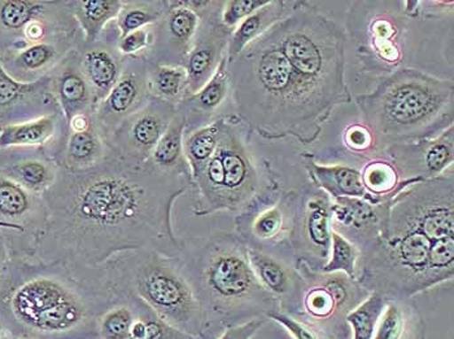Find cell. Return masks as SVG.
I'll return each mask as SVG.
<instances>
[{
	"instance_id": "cell-35",
	"label": "cell",
	"mask_w": 454,
	"mask_h": 339,
	"mask_svg": "<svg viewBox=\"0 0 454 339\" xmlns=\"http://www.w3.org/2000/svg\"><path fill=\"white\" fill-rule=\"evenodd\" d=\"M360 171L366 190V200L374 204L394 200L406 187L416 184L413 181H400L391 162L387 161L382 156L366 161Z\"/></svg>"
},
{
	"instance_id": "cell-17",
	"label": "cell",
	"mask_w": 454,
	"mask_h": 339,
	"mask_svg": "<svg viewBox=\"0 0 454 339\" xmlns=\"http://www.w3.org/2000/svg\"><path fill=\"white\" fill-rule=\"evenodd\" d=\"M151 97L147 60L143 56L126 58L121 77L95 109V125L106 143L123 120L142 109Z\"/></svg>"
},
{
	"instance_id": "cell-30",
	"label": "cell",
	"mask_w": 454,
	"mask_h": 339,
	"mask_svg": "<svg viewBox=\"0 0 454 339\" xmlns=\"http://www.w3.org/2000/svg\"><path fill=\"white\" fill-rule=\"evenodd\" d=\"M427 327L414 298L388 299L372 339H426Z\"/></svg>"
},
{
	"instance_id": "cell-52",
	"label": "cell",
	"mask_w": 454,
	"mask_h": 339,
	"mask_svg": "<svg viewBox=\"0 0 454 339\" xmlns=\"http://www.w3.org/2000/svg\"><path fill=\"white\" fill-rule=\"evenodd\" d=\"M0 339H3V332H2V327H0Z\"/></svg>"
},
{
	"instance_id": "cell-9",
	"label": "cell",
	"mask_w": 454,
	"mask_h": 339,
	"mask_svg": "<svg viewBox=\"0 0 454 339\" xmlns=\"http://www.w3.org/2000/svg\"><path fill=\"white\" fill-rule=\"evenodd\" d=\"M413 21L403 12V0L350 2L343 27L358 72L378 82L408 66L405 61Z\"/></svg>"
},
{
	"instance_id": "cell-40",
	"label": "cell",
	"mask_w": 454,
	"mask_h": 339,
	"mask_svg": "<svg viewBox=\"0 0 454 339\" xmlns=\"http://www.w3.org/2000/svg\"><path fill=\"white\" fill-rule=\"evenodd\" d=\"M388 298L380 293H370L363 304L350 311L346 320L350 327V339H372L375 327Z\"/></svg>"
},
{
	"instance_id": "cell-47",
	"label": "cell",
	"mask_w": 454,
	"mask_h": 339,
	"mask_svg": "<svg viewBox=\"0 0 454 339\" xmlns=\"http://www.w3.org/2000/svg\"><path fill=\"white\" fill-rule=\"evenodd\" d=\"M268 319L269 320H273L282 325L294 339H322L319 337L318 333L313 330L312 327H308L304 322L297 320V319L293 318V316L282 312L280 310L277 311V312L270 313Z\"/></svg>"
},
{
	"instance_id": "cell-51",
	"label": "cell",
	"mask_w": 454,
	"mask_h": 339,
	"mask_svg": "<svg viewBox=\"0 0 454 339\" xmlns=\"http://www.w3.org/2000/svg\"><path fill=\"white\" fill-rule=\"evenodd\" d=\"M18 339H38L35 337H32V335H20Z\"/></svg>"
},
{
	"instance_id": "cell-34",
	"label": "cell",
	"mask_w": 454,
	"mask_h": 339,
	"mask_svg": "<svg viewBox=\"0 0 454 339\" xmlns=\"http://www.w3.org/2000/svg\"><path fill=\"white\" fill-rule=\"evenodd\" d=\"M123 0H72V11L83 36L92 44L102 36L121 11Z\"/></svg>"
},
{
	"instance_id": "cell-32",
	"label": "cell",
	"mask_w": 454,
	"mask_h": 339,
	"mask_svg": "<svg viewBox=\"0 0 454 339\" xmlns=\"http://www.w3.org/2000/svg\"><path fill=\"white\" fill-rule=\"evenodd\" d=\"M299 0H269L263 7L240 22L230 36L227 61L234 60L247 46L268 32L274 24L293 12Z\"/></svg>"
},
{
	"instance_id": "cell-7",
	"label": "cell",
	"mask_w": 454,
	"mask_h": 339,
	"mask_svg": "<svg viewBox=\"0 0 454 339\" xmlns=\"http://www.w3.org/2000/svg\"><path fill=\"white\" fill-rule=\"evenodd\" d=\"M252 134L234 113L223 117L217 150L190 187L193 215L239 214L278 179L252 150Z\"/></svg>"
},
{
	"instance_id": "cell-37",
	"label": "cell",
	"mask_w": 454,
	"mask_h": 339,
	"mask_svg": "<svg viewBox=\"0 0 454 339\" xmlns=\"http://www.w3.org/2000/svg\"><path fill=\"white\" fill-rule=\"evenodd\" d=\"M121 297L98 320L99 339H130L131 327L138 315L140 299L129 291L121 290Z\"/></svg>"
},
{
	"instance_id": "cell-31",
	"label": "cell",
	"mask_w": 454,
	"mask_h": 339,
	"mask_svg": "<svg viewBox=\"0 0 454 339\" xmlns=\"http://www.w3.org/2000/svg\"><path fill=\"white\" fill-rule=\"evenodd\" d=\"M108 153L105 137L98 130L97 125L81 133H70L56 152L55 161L60 169L68 171L88 170L99 164Z\"/></svg>"
},
{
	"instance_id": "cell-19",
	"label": "cell",
	"mask_w": 454,
	"mask_h": 339,
	"mask_svg": "<svg viewBox=\"0 0 454 339\" xmlns=\"http://www.w3.org/2000/svg\"><path fill=\"white\" fill-rule=\"evenodd\" d=\"M391 201L374 204L366 198H333V229L346 237L360 250V260L366 257L380 241L388 217Z\"/></svg>"
},
{
	"instance_id": "cell-3",
	"label": "cell",
	"mask_w": 454,
	"mask_h": 339,
	"mask_svg": "<svg viewBox=\"0 0 454 339\" xmlns=\"http://www.w3.org/2000/svg\"><path fill=\"white\" fill-rule=\"evenodd\" d=\"M454 277L453 169L411 184L389 206L375 248L358 262L357 281L388 299L414 298Z\"/></svg>"
},
{
	"instance_id": "cell-8",
	"label": "cell",
	"mask_w": 454,
	"mask_h": 339,
	"mask_svg": "<svg viewBox=\"0 0 454 339\" xmlns=\"http://www.w3.org/2000/svg\"><path fill=\"white\" fill-rule=\"evenodd\" d=\"M100 270L106 285L138 297L168 324L195 338H213L178 258L145 249L117 255Z\"/></svg>"
},
{
	"instance_id": "cell-2",
	"label": "cell",
	"mask_w": 454,
	"mask_h": 339,
	"mask_svg": "<svg viewBox=\"0 0 454 339\" xmlns=\"http://www.w3.org/2000/svg\"><path fill=\"white\" fill-rule=\"evenodd\" d=\"M344 27L299 0L295 10L227 61L234 114L268 142L315 144L333 112L352 103Z\"/></svg>"
},
{
	"instance_id": "cell-16",
	"label": "cell",
	"mask_w": 454,
	"mask_h": 339,
	"mask_svg": "<svg viewBox=\"0 0 454 339\" xmlns=\"http://www.w3.org/2000/svg\"><path fill=\"white\" fill-rule=\"evenodd\" d=\"M402 181H428L453 169L454 125L434 139L389 145L382 152Z\"/></svg>"
},
{
	"instance_id": "cell-27",
	"label": "cell",
	"mask_w": 454,
	"mask_h": 339,
	"mask_svg": "<svg viewBox=\"0 0 454 339\" xmlns=\"http://www.w3.org/2000/svg\"><path fill=\"white\" fill-rule=\"evenodd\" d=\"M0 221L21 227L25 234L30 232L36 248L46 228V204L42 196L27 192L0 173Z\"/></svg>"
},
{
	"instance_id": "cell-25",
	"label": "cell",
	"mask_w": 454,
	"mask_h": 339,
	"mask_svg": "<svg viewBox=\"0 0 454 339\" xmlns=\"http://www.w3.org/2000/svg\"><path fill=\"white\" fill-rule=\"evenodd\" d=\"M53 96L67 120L75 114H94L98 102L81 68L80 51H70L49 74Z\"/></svg>"
},
{
	"instance_id": "cell-33",
	"label": "cell",
	"mask_w": 454,
	"mask_h": 339,
	"mask_svg": "<svg viewBox=\"0 0 454 339\" xmlns=\"http://www.w3.org/2000/svg\"><path fill=\"white\" fill-rule=\"evenodd\" d=\"M184 134H186V122L181 114L176 113L169 127L159 140L155 150L151 153L147 164L161 173L184 176L192 181V170L184 157Z\"/></svg>"
},
{
	"instance_id": "cell-39",
	"label": "cell",
	"mask_w": 454,
	"mask_h": 339,
	"mask_svg": "<svg viewBox=\"0 0 454 339\" xmlns=\"http://www.w3.org/2000/svg\"><path fill=\"white\" fill-rule=\"evenodd\" d=\"M148 87L151 96L178 105L187 95L189 78L184 66L148 64Z\"/></svg>"
},
{
	"instance_id": "cell-12",
	"label": "cell",
	"mask_w": 454,
	"mask_h": 339,
	"mask_svg": "<svg viewBox=\"0 0 454 339\" xmlns=\"http://www.w3.org/2000/svg\"><path fill=\"white\" fill-rule=\"evenodd\" d=\"M295 198L296 188L283 186L277 179L248 207L235 215V234L242 238L247 248L294 260L288 237Z\"/></svg>"
},
{
	"instance_id": "cell-42",
	"label": "cell",
	"mask_w": 454,
	"mask_h": 339,
	"mask_svg": "<svg viewBox=\"0 0 454 339\" xmlns=\"http://www.w3.org/2000/svg\"><path fill=\"white\" fill-rule=\"evenodd\" d=\"M360 250L346 237L333 231L332 236V250L327 265L322 272H343L350 279L357 280L358 262H360Z\"/></svg>"
},
{
	"instance_id": "cell-24",
	"label": "cell",
	"mask_w": 454,
	"mask_h": 339,
	"mask_svg": "<svg viewBox=\"0 0 454 339\" xmlns=\"http://www.w3.org/2000/svg\"><path fill=\"white\" fill-rule=\"evenodd\" d=\"M248 249L249 262L263 289L279 301L280 311L293 316L301 301V274L295 262L280 255Z\"/></svg>"
},
{
	"instance_id": "cell-28",
	"label": "cell",
	"mask_w": 454,
	"mask_h": 339,
	"mask_svg": "<svg viewBox=\"0 0 454 339\" xmlns=\"http://www.w3.org/2000/svg\"><path fill=\"white\" fill-rule=\"evenodd\" d=\"M66 135L67 122L63 114H49L0 127V150L43 147L53 157Z\"/></svg>"
},
{
	"instance_id": "cell-13",
	"label": "cell",
	"mask_w": 454,
	"mask_h": 339,
	"mask_svg": "<svg viewBox=\"0 0 454 339\" xmlns=\"http://www.w3.org/2000/svg\"><path fill=\"white\" fill-rule=\"evenodd\" d=\"M332 204L329 195L312 183L296 188L290 243L295 265L322 272L332 250Z\"/></svg>"
},
{
	"instance_id": "cell-15",
	"label": "cell",
	"mask_w": 454,
	"mask_h": 339,
	"mask_svg": "<svg viewBox=\"0 0 454 339\" xmlns=\"http://www.w3.org/2000/svg\"><path fill=\"white\" fill-rule=\"evenodd\" d=\"M176 114L175 104L151 97L150 102L123 120L111 134L106 139V147L123 161L147 164Z\"/></svg>"
},
{
	"instance_id": "cell-48",
	"label": "cell",
	"mask_w": 454,
	"mask_h": 339,
	"mask_svg": "<svg viewBox=\"0 0 454 339\" xmlns=\"http://www.w3.org/2000/svg\"><path fill=\"white\" fill-rule=\"evenodd\" d=\"M266 321L268 319H256V320L248 321L246 324L238 325V327H227L215 339H252Z\"/></svg>"
},
{
	"instance_id": "cell-10",
	"label": "cell",
	"mask_w": 454,
	"mask_h": 339,
	"mask_svg": "<svg viewBox=\"0 0 454 339\" xmlns=\"http://www.w3.org/2000/svg\"><path fill=\"white\" fill-rule=\"evenodd\" d=\"M296 268L304 285L293 318L312 327L322 339H350L347 315L365 301L370 291L343 272H315L300 263Z\"/></svg>"
},
{
	"instance_id": "cell-41",
	"label": "cell",
	"mask_w": 454,
	"mask_h": 339,
	"mask_svg": "<svg viewBox=\"0 0 454 339\" xmlns=\"http://www.w3.org/2000/svg\"><path fill=\"white\" fill-rule=\"evenodd\" d=\"M130 339H199L181 332L156 315L140 301L138 315L131 327Z\"/></svg>"
},
{
	"instance_id": "cell-43",
	"label": "cell",
	"mask_w": 454,
	"mask_h": 339,
	"mask_svg": "<svg viewBox=\"0 0 454 339\" xmlns=\"http://www.w3.org/2000/svg\"><path fill=\"white\" fill-rule=\"evenodd\" d=\"M403 12L414 21L442 19L452 15L453 0H403Z\"/></svg>"
},
{
	"instance_id": "cell-26",
	"label": "cell",
	"mask_w": 454,
	"mask_h": 339,
	"mask_svg": "<svg viewBox=\"0 0 454 339\" xmlns=\"http://www.w3.org/2000/svg\"><path fill=\"white\" fill-rule=\"evenodd\" d=\"M229 100L231 102V86L225 56L207 85L195 94L186 95L176 105V113L186 122V134L226 116L221 111Z\"/></svg>"
},
{
	"instance_id": "cell-14",
	"label": "cell",
	"mask_w": 454,
	"mask_h": 339,
	"mask_svg": "<svg viewBox=\"0 0 454 339\" xmlns=\"http://www.w3.org/2000/svg\"><path fill=\"white\" fill-rule=\"evenodd\" d=\"M223 2L225 0H189L190 7L198 13L200 22L184 64L189 78L187 95L203 89L226 56L232 32L221 21Z\"/></svg>"
},
{
	"instance_id": "cell-45",
	"label": "cell",
	"mask_w": 454,
	"mask_h": 339,
	"mask_svg": "<svg viewBox=\"0 0 454 339\" xmlns=\"http://www.w3.org/2000/svg\"><path fill=\"white\" fill-rule=\"evenodd\" d=\"M268 2L269 0H225L223 13H221V21L227 29L234 32L235 27L240 22L245 21L247 18L259 11Z\"/></svg>"
},
{
	"instance_id": "cell-29",
	"label": "cell",
	"mask_w": 454,
	"mask_h": 339,
	"mask_svg": "<svg viewBox=\"0 0 454 339\" xmlns=\"http://www.w3.org/2000/svg\"><path fill=\"white\" fill-rule=\"evenodd\" d=\"M301 158L309 183L324 190L332 200L339 197L367 198L361 171L357 167L343 164H319L312 154L308 153L302 154Z\"/></svg>"
},
{
	"instance_id": "cell-44",
	"label": "cell",
	"mask_w": 454,
	"mask_h": 339,
	"mask_svg": "<svg viewBox=\"0 0 454 339\" xmlns=\"http://www.w3.org/2000/svg\"><path fill=\"white\" fill-rule=\"evenodd\" d=\"M343 144L353 156L363 157L366 161L380 157L372 133L363 123H352L343 133Z\"/></svg>"
},
{
	"instance_id": "cell-49",
	"label": "cell",
	"mask_w": 454,
	"mask_h": 339,
	"mask_svg": "<svg viewBox=\"0 0 454 339\" xmlns=\"http://www.w3.org/2000/svg\"><path fill=\"white\" fill-rule=\"evenodd\" d=\"M10 246H8L7 240L3 236L2 229H0V284L4 280L5 274H7L8 267H10Z\"/></svg>"
},
{
	"instance_id": "cell-11",
	"label": "cell",
	"mask_w": 454,
	"mask_h": 339,
	"mask_svg": "<svg viewBox=\"0 0 454 339\" xmlns=\"http://www.w3.org/2000/svg\"><path fill=\"white\" fill-rule=\"evenodd\" d=\"M77 32L72 0H0V55Z\"/></svg>"
},
{
	"instance_id": "cell-22",
	"label": "cell",
	"mask_w": 454,
	"mask_h": 339,
	"mask_svg": "<svg viewBox=\"0 0 454 339\" xmlns=\"http://www.w3.org/2000/svg\"><path fill=\"white\" fill-rule=\"evenodd\" d=\"M58 162L47 148L0 150V173L27 192L43 196L58 179Z\"/></svg>"
},
{
	"instance_id": "cell-23",
	"label": "cell",
	"mask_w": 454,
	"mask_h": 339,
	"mask_svg": "<svg viewBox=\"0 0 454 339\" xmlns=\"http://www.w3.org/2000/svg\"><path fill=\"white\" fill-rule=\"evenodd\" d=\"M119 38L120 33L114 21L95 43H82L78 49L81 68L98 104L105 99L121 77L125 58L117 49Z\"/></svg>"
},
{
	"instance_id": "cell-18",
	"label": "cell",
	"mask_w": 454,
	"mask_h": 339,
	"mask_svg": "<svg viewBox=\"0 0 454 339\" xmlns=\"http://www.w3.org/2000/svg\"><path fill=\"white\" fill-rule=\"evenodd\" d=\"M199 22L200 19L189 0H169L167 12L153 25V43L145 55L147 63L184 68Z\"/></svg>"
},
{
	"instance_id": "cell-1",
	"label": "cell",
	"mask_w": 454,
	"mask_h": 339,
	"mask_svg": "<svg viewBox=\"0 0 454 339\" xmlns=\"http://www.w3.org/2000/svg\"><path fill=\"white\" fill-rule=\"evenodd\" d=\"M192 181L123 161L111 150L88 170L60 169L42 196L47 223L35 255L82 274L129 251L178 257L184 240L173 227V209Z\"/></svg>"
},
{
	"instance_id": "cell-5",
	"label": "cell",
	"mask_w": 454,
	"mask_h": 339,
	"mask_svg": "<svg viewBox=\"0 0 454 339\" xmlns=\"http://www.w3.org/2000/svg\"><path fill=\"white\" fill-rule=\"evenodd\" d=\"M176 258L212 337L227 327L268 319L280 310L278 299L257 280L248 249L235 232L217 231L207 237L184 240Z\"/></svg>"
},
{
	"instance_id": "cell-6",
	"label": "cell",
	"mask_w": 454,
	"mask_h": 339,
	"mask_svg": "<svg viewBox=\"0 0 454 339\" xmlns=\"http://www.w3.org/2000/svg\"><path fill=\"white\" fill-rule=\"evenodd\" d=\"M361 123L372 133L378 152L389 145L434 139L454 125V82L411 66L378 81L355 95Z\"/></svg>"
},
{
	"instance_id": "cell-38",
	"label": "cell",
	"mask_w": 454,
	"mask_h": 339,
	"mask_svg": "<svg viewBox=\"0 0 454 339\" xmlns=\"http://www.w3.org/2000/svg\"><path fill=\"white\" fill-rule=\"evenodd\" d=\"M169 7V0H123L114 19L120 36L158 24Z\"/></svg>"
},
{
	"instance_id": "cell-36",
	"label": "cell",
	"mask_w": 454,
	"mask_h": 339,
	"mask_svg": "<svg viewBox=\"0 0 454 339\" xmlns=\"http://www.w3.org/2000/svg\"><path fill=\"white\" fill-rule=\"evenodd\" d=\"M223 117H220L203 127L196 128L192 133L184 134V150L187 164L192 170V183L196 176L204 170V167L212 158L223 131Z\"/></svg>"
},
{
	"instance_id": "cell-50",
	"label": "cell",
	"mask_w": 454,
	"mask_h": 339,
	"mask_svg": "<svg viewBox=\"0 0 454 339\" xmlns=\"http://www.w3.org/2000/svg\"><path fill=\"white\" fill-rule=\"evenodd\" d=\"M0 229H2V231H11L16 232V234L25 235L24 228H21V227L15 226V224L4 223V221H0Z\"/></svg>"
},
{
	"instance_id": "cell-4",
	"label": "cell",
	"mask_w": 454,
	"mask_h": 339,
	"mask_svg": "<svg viewBox=\"0 0 454 339\" xmlns=\"http://www.w3.org/2000/svg\"><path fill=\"white\" fill-rule=\"evenodd\" d=\"M121 297L100 270L11 259L0 284V315L38 339H99L98 320Z\"/></svg>"
},
{
	"instance_id": "cell-46",
	"label": "cell",
	"mask_w": 454,
	"mask_h": 339,
	"mask_svg": "<svg viewBox=\"0 0 454 339\" xmlns=\"http://www.w3.org/2000/svg\"><path fill=\"white\" fill-rule=\"evenodd\" d=\"M153 43V25L120 36L119 41H117V49L125 58H139V56L145 58V53L150 51Z\"/></svg>"
},
{
	"instance_id": "cell-21",
	"label": "cell",
	"mask_w": 454,
	"mask_h": 339,
	"mask_svg": "<svg viewBox=\"0 0 454 339\" xmlns=\"http://www.w3.org/2000/svg\"><path fill=\"white\" fill-rule=\"evenodd\" d=\"M83 43L82 33L47 39L20 51L0 55L5 72L19 82L33 83L47 77L73 50Z\"/></svg>"
},
{
	"instance_id": "cell-20",
	"label": "cell",
	"mask_w": 454,
	"mask_h": 339,
	"mask_svg": "<svg viewBox=\"0 0 454 339\" xmlns=\"http://www.w3.org/2000/svg\"><path fill=\"white\" fill-rule=\"evenodd\" d=\"M61 113L49 75L33 83L13 80L0 64V127Z\"/></svg>"
}]
</instances>
